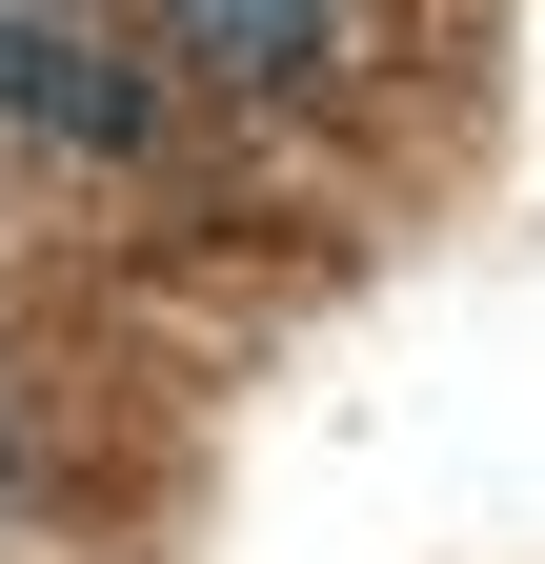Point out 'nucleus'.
<instances>
[{"label": "nucleus", "instance_id": "f257e3e1", "mask_svg": "<svg viewBox=\"0 0 545 564\" xmlns=\"http://www.w3.org/2000/svg\"><path fill=\"white\" fill-rule=\"evenodd\" d=\"M162 41L223 101H323V82H344V0H162Z\"/></svg>", "mask_w": 545, "mask_h": 564}, {"label": "nucleus", "instance_id": "f03ea898", "mask_svg": "<svg viewBox=\"0 0 545 564\" xmlns=\"http://www.w3.org/2000/svg\"><path fill=\"white\" fill-rule=\"evenodd\" d=\"M0 484H21V444H0Z\"/></svg>", "mask_w": 545, "mask_h": 564}, {"label": "nucleus", "instance_id": "7ed1b4c3", "mask_svg": "<svg viewBox=\"0 0 545 564\" xmlns=\"http://www.w3.org/2000/svg\"><path fill=\"white\" fill-rule=\"evenodd\" d=\"M41 21H61V0H41Z\"/></svg>", "mask_w": 545, "mask_h": 564}]
</instances>
